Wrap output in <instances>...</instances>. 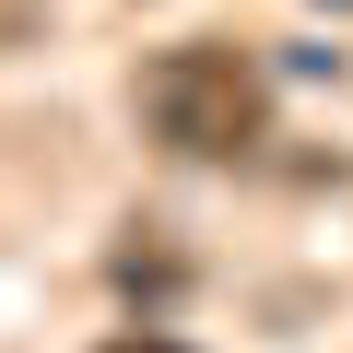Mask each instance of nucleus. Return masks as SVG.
Returning <instances> with one entry per match:
<instances>
[{"label":"nucleus","mask_w":353,"mask_h":353,"mask_svg":"<svg viewBox=\"0 0 353 353\" xmlns=\"http://www.w3.org/2000/svg\"><path fill=\"white\" fill-rule=\"evenodd\" d=\"M106 353H176V341H153V330H130V341H106Z\"/></svg>","instance_id":"2"},{"label":"nucleus","mask_w":353,"mask_h":353,"mask_svg":"<svg viewBox=\"0 0 353 353\" xmlns=\"http://www.w3.org/2000/svg\"><path fill=\"white\" fill-rule=\"evenodd\" d=\"M130 106H141V130H153L176 165H224V153H259V141H271V83H259V59L212 48V36L141 59Z\"/></svg>","instance_id":"1"}]
</instances>
